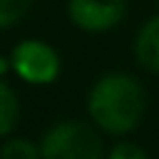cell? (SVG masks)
Listing matches in <instances>:
<instances>
[{
  "mask_svg": "<svg viewBox=\"0 0 159 159\" xmlns=\"http://www.w3.org/2000/svg\"><path fill=\"white\" fill-rule=\"evenodd\" d=\"M144 87L124 72L99 77L87 94V112L94 124L109 134L132 132L144 117Z\"/></svg>",
  "mask_w": 159,
  "mask_h": 159,
  "instance_id": "6da1fadb",
  "label": "cell"
},
{
  "mask_svg": "<svg viewBox=\"0 0 159 159\" xmlns=\"http://www.w3.org/2000/svg\"><path fill=\"white\" fill-rule=\"evenodd\" d=\"M40 159H102V139L89 124L65 119L42 134Z\"/></svg>",
  "mask_w": 159,
  "mask_h": 159,
  "instance_id": "7a4b0ae2",
  "label": "cell"
},
{
  "mask_svg": "<svg viewBox=\"0 0 159 159\" xmlns=\"http://www.w3.org/2000/svg\"><path fill=\"white\" fill-rule=\"evenodd\" d=\"M10 65L25 82H32V84L55 82L57 75H60V57H57V52L50 45L40 42V40L20 42L12 50Z\"/></svg>",
  "mask_w": 159,
  "mask_h": 159,
  "instance_id": "3957f363",
  "label": "cell"
},
{
  "mask_svg": "<svg viewBox=\"0 0 159 159\" xmlns=\"http://www.w3.org/2000/svg\"><path fill=\"white\" fill-rule=\"evenodd\" d=\"M67 12L77 27L87 32H104L117 27L124 20L127 2L124 0H70Z\"/></svg>",
  "mask_w": 159,
  "mask_h": 159,
  "instance_id": "277c9868",
  "label": "cell"
},
{
  "mask_svg": "<svg viewBox=\"0 0 159 159\" xmlns=\"http://www.w3.org/2000/svg\"><path fill=\"white\" fill-rule=\"evenodd\" d=\"M134 52H137V60L144 70L159 75V15L147 20L139 27Z\"/></svg>",
  "mask_w": 159,
  "mask_h": 159,
  "instance_id": "5b68a950",
  "label": "cell"
},
{
  "mask_svg": "<svg viewBox=\"0 0 159 159\" xmlns=\"http://www.w3.org/2000/svg\"><path fill=\"white\" fill-rule=\"evenodd\" d=\"M17 117H20L17 97L10 89V84H5L0 80V137H5V134L12 132V127L17 124Z\"/></svg>",
  "mask_w": 159,
  "mask_h": 159,
  "instance_id": "8992f818",
  "label": "cell"
},
{
  "mask_svg": "<svg viewBox=\"0 0 159 159\" xmlns=\"http://www.w3.org/2000/svg\"><path fill=\"white\" fill-rule=\"evenodd\" d=\"M0 159H40V147H35L32 142H27L22 137H15L2 144Z\"/></svg>",
  "mask_w": 159,
  "mask_h": 159,
  "instance_id": "52a82bcc",
  "label": "cell"
},
{
  "mask_svg": "<svg viewBox=\"0 0 159 159\" xmlns=\"http://www.w3.org/2000/svg\"><path fill=\"white\" fill-rule=\"evenodd\" d=\"M27 7H30V0H0V30L20 22Z\"/></svg>",
  "mask_w": 159,
  "mask_h": 159,
  "instance_id": "ba28073f",
  "label": "cell"
},
{
  "mask_svg": "<svg viewBox=\"0 0 159 159\" xmlns=\"http://www.w3.org/2000/svg\"><path fill=\"white\" fill-rule=\"evenodd\" d=\"M107 159H149V157H147V152H144L142 147H137V144H132V142H119V144L109 152Z\"/></svg>",
  "mask_w": 159,
  "mask_h": 159,
  "instance_id": "9c48e42d",
  "label": "cell"
},
{
  "mask_svg": "<svg viewBox=\"0 0 159 159\" xmlns=\"http://www.w3.org/2000/svg\"><path fill=\"white\" fill-rule=\"evenodd\" d=\"M7 65H10V62H7V60H5V57H0V75H2V72H5V70H7Z\"/></svg>",
  "mask_w": 159,
  "mask_h": 159,
  "instance_id": "30bf717a",
  "label": "cell"
}]
</instances>
